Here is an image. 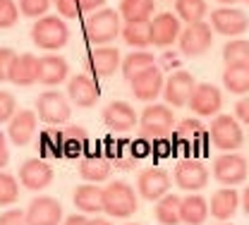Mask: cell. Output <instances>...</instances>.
<instances>
[{"label": "cell", "mask_w": 249, "mask_h": 225, "mask_svg": "<svg viewBox=\"0 0 249 225\" xmlns=\"http://www.w3.org/2000/svg\"><path fill=\"white\" fill-rule=\"evenodd\" d=\"M123 15L120 10L113 7H101L89 15L87 24H84V36L89 38V43L93 46H106L110 41H115L123 34Z\"/></svg>", "instance_id": "cell-1"}, {"label": "cell", "mask_w": 249, "mask_h": 225, "mask_svg": "<svg viewBox=\"0 0 249 225\" xmlns=\"http://www.w3.org/2000/svg\"><path fill=\"white\" fill-rule=\"evenodd\" d=\"M31 41L36 48L41 51H60L70 41V29L67 22L60 15H43L36 19V24L31 27Z\"/></svg>", "instance_id": "cell-2"}, {"label": "cell", "mask_w": 249, "mask_h": 225, "mask_svg": "<svg viewBox=\"0 0 249 225\" xmlns=\"http://www.w3.org/2000/svg\"><path fill=\"white\" fill-rule=\"evenodd\" d=\"M175 129V115L168 105L151 103L144 108L139 118V134L142 139H165Z\"/></svg>", "instance_id": "cell-3"}, {"label": "cell", "mask_w": 249, "mask_h": 225, "mask_svg": "<svg viewBox=\"0 0 249 225\" xmlns=\"http://www.w3.org/2000/svg\"><path fill=\"white\" fill-rule=\"evenodd\" d=\"M103 199H106L103 211L110 218H129L137 211V192L127 182H120V180L110 182L103 190Z\"/></svg>", "instance_id": "cell-4"}, {"label": "cell", "mask_w": 249, "mask_h": 225, "mask_svg": "<svg viewBox=\"0 0 249 225\" xmlns=\"http://www.w3.org/2000/svg\"><path fill=\"white\" fill-rule=\"evenodd\" d=\"M209 137L220 151H235L245 144V132L235 115H216L209 127Z\"/></svg>", "instance_id": "cell-5"}, {"label": "cell", "mask_w": 249, "mask_h": 225, "mask_svg": "<svg viewBox=\"0 0 249 225\" xmlns=\"http://www.w3.org/2000/svg\"><path fill=\"white\" fill-rule=\"evenodd\" d=\"M213 43V27L206 24L204 19L201 22H192L187 24L180 38H178V46H180V53L187 58H199L204 55Z\"/></svg>", "instance_id": "cell-6"}, {"label": "cell", "mask_w": 249, "mask_h": 225, "mask_svg": "<svg viewBox=\"0 0 249 225\" xmlns=\"http://www.w3.org/2000/svg\"><path fill=\"white\" fill-rule=\"evenodd\" d=\"M65 94L60 91H43L41 96L36 98V113L46 125H65L72 115V108L67 103Z\"/></svg>", "instance_id": "cell-7"}, {"label": "cell", "mask_w": 249, "mask_h": 225, "mask_svg": "<svg viewBox=\"0 0 249 225\" xmlns=\"http://www.w3.org/2000/svg\"><path fill=\"white\" fill-rule=\"evenodd\" d=\"M247 173H249V165L242 156L228 151L223 156H218L213 161V177L223 187H237L247 180Z\"/></svg>", "instance_id": "cell-8"}, {"label": "cell", "mask_w": 249, "mask_h": 225, "mask_svg": "<svg viewBox=\"0 0 249 225\" xmlns=\"http://www.w3.org/2000/svg\"><path fill=\"white\" fill-rule=\"evenodd\" d=\"M211 27H213V32L223 34V36L237 38L249 29V17L247 12H242L237 7H216L211 12Z\"/></svg>", "instance_id": "cell-9"}, {"label": "cell", "mask_w": 249, "mask_h": 225, "mask_svg": "<svg viewBox=\"0 0 249 225\" xmlns=\"http://www.w3.org/2000/svg\"><path fill=\"white\" fill-rule=\"evenodd\" d=\"M175 185L185 192H199L209 185V170L196 158H185L175 165Z\"/></svg>", "instance_id": "cell-10"}, {"label": "cell", "mask_w": 249, "mask_h": 225, "mask_svg": "<svg viewBox=\"0 0 249 225\" xmlns=\"http://www.w3.org/2000/svg\"><path fill=\"white\" fill-rule=\"evenodd\" d=\"M196 89V82L194 77L185 72V69H175L168 79H165V87H163V96H165V103L175 105V108H182V105H189V98Z\"/></svg>", "instance_id": "cell-11"}, {"label": "cell", "mask_w": 249, "mask_h": 225, "mask_svg": "<svg viewBox=\"0 0 249 225\" xmlns=\"http://www.w3.org/2000/svg\"><path fill=\"white\" fill-rule=\"evenodd\" d=\"M137 192L146 201H158L170 192V175L160 168H146L137 177Z\"/></svg>", "instance_id": "cell-12"}, {"label": "cell", "mask_w": 249, "mask_h": 225, "mask_svg": "<svg viewBox=\"0 0 249 225\" xmlns=\"http://www.w3.org/2000/svg\"><path fill=\"white\" fill-rule=\"evenodd\" d=\"M180 34H182V19L175 12H160L151 19V38L158 48L173 46L180 38Z\"/></svg>", "instance_id": "cell-13"}, {"label": "cell", "mask_w": 249, "mask_h": 225, "mask_svg": "<svg viewBox=\"0 0 249 225\" xmlns=\"http://www.w3.org/2000/svg\"><path fill=\"white\" fill-rule=\"evenodd\" d=\"M29 225H60L62 223V206L53 196H36L31 199L27 208Z\"/></svg>", "instance_id": "cell-14"}, {"label": "cell", "mask_w": 249, "mask_h": 225, "mask_svg": "<svg viewBox=\"0 0 249 225\" xmlns=\"http://www.w3.org/2000/svg\"><path fill=\"white\" fill-rule=\"evenodd\" d=\"M220 105H223V94L216 84H196L194 94L189 98V108L194 115H199V118L218 115Z\"/></svg>", "instance_id": "cell-15"}, {"label": "cell", "mask_w": 249, "mask_h": 225, "mask_svg": "<svg viewBox=\"0 0 249 225\" xmlns=\"http://www.w3.org/2000/svg\"><path fill=\"white\" fill-rule=\"evenodd\" d=\"M132 94L134 98H139V101H144V103H151L156 98L160 96V91H163V87H165V82H163V69L154 65V67H149L146 72H142V74H137L132 82Z\"/></svg>", "instance_id": "cell-16"}, {"label": "cell", "mask_w": 249, "mask_h": 225, "mask_svg": "<svg viewBox=\"0 0 249 225\" xmlns=\"http://www.w3.org/2000/svg\"><path fill=\"white\" fill-rule=\"evenodd\" d=\"M19 180L29 192H41L53 182V168L41 158H29L19 165Z\"/></svg>", "instance_id": "cell-17"}, {"label": "cell", "mask_w": 249, "mask_h": 225, "mask_svg": "<svg viewBox=\"0 0 249 225\" xmlns=\"http://www.w3.org/2000/svg\"><path fill=\"white\" fill-rule=\"evenodd\" d=\"M67 96L74 105L79 108H93L101 98V89L98 84L93 82L91 77L87 74H74L70 82H67Z\"/></svg>", "instance_id": "cell-18"}, {"label": "cell", "mask_w": 249, "mask_h": 225, "mask_svg": "<svg viewBox=\"0 0 249 225\" xmlns=\"http://www.w3.org/2000/svg\"><path fill=\"white\" fill-rule=\"evenodd\" d=\"M101 120L106 122V127H110L113 132H129L139 120H137V110L124 103V101H113L103 108Z\"/></svg>", "instance_id": "cell-19"}, {"label": "cell", "mask_w": 249, "mask_h": 225, "mask_svg": "<svg viewBox=\"0 0 249 225\" xmlns=\"http://www.w3.org/2000/svg\"><path fill=\"white\" fill-rule=\"evenodd\" d=\"M123 67V55L113 46H98L89 53V69L96 77H110Z\"/></svg>", "instance_id": "cell-20"}, {"label": "cell", "mask_w": 249, "mask_h": 225, "mask_svg": "<svg viewBox=\"0 0 249 225\" xmlns=\"http://www.w3.org/2000/svg\"><path fill=\"white\" fill-rule=\"evenodd\" d=\"M36 115L34 110H17L15 118L7 122V139L15 146H27L36 132Z\"/></svg>", "instance_id": "cell-21"}, {"label": "cell", "mask_w": 249, "mask_h": 225, "mask_svg": "<svg viewBox=\"0 0 249 225\" xmlns=\"http://www.w3.org/2000/svg\"><path fill=\"white\" fill-rule=\"evenodd\" d=\"M70 65L60 55H43L38 58V84L43 87H58L67 79Z\"/></svg>", "instance_id": "cell-22"}, {"label": "cell", "mask_w": 249, "mask_h": 225, "mask_svg": "<svg viewBox=\"0 0 249 225\" xmlns=\"http://www.w3.org/2000/svg\"><path fill=\"white\" fill-rule=\"evenodd\" d=\"M10 84L15 87H31L38 82V58L31 53H19L10 69Z\"/></svg>", "instance_id": "cell-23"}, {"label": "cell", "mask_w": 249, "mask_h": 225, "mask_svg": "<svg viewBox=\"0 0 249 225\" xmlns=\"http://www.w3.org/2000/svg\"><path fill=\"white\" fill-rule=\"evenodd\" d=\"M240 201H242V196L235 192V187H223V190H218V192L211 196V201H209L211 216H213L216 221H230V218L235 216V211L240 208Z\"/></svg>", "instance_id": "cell-24"}, {"label": "cell", "mask_w": 249, "mask_h": 225, "mask_svg": "<svg viewBox=\"0 0 249 225\" xmlns=\"http://www.w3.org/2000/svg\"><path fill=\"white\" fill-rule=\"evenodd\" d=\"M74 206L82 211V213H101L103 206H106V199H103V190L98 187V182H84L74 190Z\"/></svg>", "instance_id": "cell-25"}, {"label": "cell", "mask_w": 249, "mask_h": 225, "mask_svg": "<svg viewBox=\"0 0 249 225\" xmlns=\"http://www.w3.org/2000/svg\"><path fill=\"white\" fill-rule=\"evenodd\" d=\"M223 84L230 94H249V63H232L223 69Z\"/></svg>", "instance_id": "cell-26"}, {"label": "cell", "mask_w": 249, "mask_h": 225, "mask_svg": "<svg viewBox=\"0 0 249 225\" xmlns=\"http://www.w3.org/2000/svg\"><path fill=\"white\" fill-rule=\"evenodd\" d=\"M209 213H211V208H209L206 199L199 194H189L180 204V218L185 225H201L209 218Z\"/></svg>", "instance_id": "cell-27"}, {"label": "cell", "mask_w": 249, "mask_h": 225, "mask_svg": "<svg viewBox=\"0 0 249 225\" xmlns=\"http://www.w3.org/2000/svg\"><path fill=\"white\" fill-rule=\"evenodd\" d=\"M120 36H123L124 43L132 46L134 51H146V46H154L151 22H124Z\"/></svg>", "instance_id": "cell-28"}, {"label": "cell", "mask_w": 249, "mask_h": 225, "mask_svg": "<svg viewBox=\"0 0 249 225\" xmlns=\"http://www.w3.org/2000/svg\"><path fill=\"white\" fill-rule=\"evenodd\" d=\"M120 15L124 22H151L156 0H120Z\"/></svg>", "instance_id": "cell-29"}, {"label": "cell", "mask_w": 249, "mask_h": 225, "mask_svg": "<svg viewBox=\"0 0 249 225\" xmlns=\"http://www.w3.org/2000/svg\"><path fill=\"white\" fill-rule=\"evenodd\" d=\"M79 175L89 182H103L110 175V161L106 156H98V154L84 156L79 161Z\"/></svg>", "instance_id": "cell-30"}, {"label": "cell", "mask_w": 249, "mask_h": 225, "mask_svg": "<svg viewBox=\"0 0 249 225\" xmlns=\"http://www.w3.org/2000/svg\"><path fill=\"white\" fill-rule=\"evenodd\" d=\"M180 204H182V199L178 194H165L163 199H158V204H156V221L160 225L182 223V218H180Z\"/></svg>", "instance_id": "cell-31"}, {"label": "cell", "mask_w": 249, "mask_h": 225, "mask_svg": "<svg viewBox=\"0 0 249 225\" xmlns=\"http://www.w3.org/2000/svg\"><path fill=\"white\" fill-rule=\"evenodd\" d=\"M156 65V58L149 53V51H134V53H129V55H124L123 60V77L127 82H132L137 74H142V72H146L149 67H154Z\"/></svg>", "instance_id": "cell-32"}, {"label": "cell", "mask_w": 249, "mask_h": 225, "mask_svg": "<svg viewBox=\"0 0 249 225\" xmlns=\"http://www.w3.org/2000/svg\"><path fill=\"white\" fill-rule=\"evenodd\" d=\"M175 15L187 24L201 22L209 15V5L206 0H175Z\"/></svg>", "instance_id": "cell-33"}, {"label": "cell", "mask_w": 249, "mask_h": 225, "mask_svg": "<svg viewBox=\"0 0 249 225\" xmlns=\"http://www.w3.org/2000/svg\"><path fill=\"white\" fill-rule=\"evenodd\" d=\"M223 60L225 65L249 63V41L247 38H230L223 46Z\"/></svg>", "instance_id": "cell-34"}, {"label": "cell", "mask_w": 249, "mask_h": 225, "mask_svg": "<svg viewBox=\"0 0 249 225\" xmlns=\"http://www.w3.org/2000/svg\"><path fill=\"white\" fill-rule=\"evenodd\" d=\"M19 199V185L10 173H0V206H10Z\"/></svg>", "instance_id": "cell-35"}, {"label": "cell", "mask_w": 249, "mask_h": 225, "mask_svg": "<svg viewBox=\"0 0 249 225\" xmlns=\"http://www.w3.org/2000/svg\"><path fill=\"white\" fill-rule=\"evenodd\" d=\"M62 134H65V151H67L70 156H77L79 149H82L84 141H87V132L82 127H77V125H72V127L65 129Z\"/></svg>", "instance_id": "cell-36"}, {"label": "cell", "mask_w": 249, "mask_h": 225, "mask_svg": "<svg viewBox=\"0 0 249 225\" xmlns=\"http://www.w3.org/2000/svg\"><path fill=\"white\" fill-rule=\"evenodd\" d=\"M19 5L15 2V0H2L0 2V29H10V27H15L17 24V19H19Z\"/></svg>", "instance_id": "cell-37"}, {"label": "cell", "mask_w": 249, "mask_h": 225, "mask_svg": "<svg viewBox=\"0 0 249 225\" xmlns=\"http://www.w3.org/2000/svg\"><path fill=\"white\" fill-rule=\"evenodd\" d=\"M17 5H19V12H22L24 17L38 19V17H43V15L48 12L51 0H17Z\"/></svg>", "instance_id": "cell-38"}, {"label": "cell", "mask_w": 249, "mask_h": 225, "mask_svg": "<svg viewBox=\"0 0 249 225\" xmlns=\"http://www.w3.org/2000/svg\"><path fill=\"white\" fill-rule=\"evenodd\" d=\"M17 113V101L10 91L0 89V122H10Z\"/></svg>", "instance_id": "cell-39"}, {"label": "cell", "mask_w": 249, "mask_h": 225, "mask_svg": "<svg viewBox=\"0 0 249 225\" xmlns=\"http://www.w3.org/2000/svg\"><path fill=\"white\" fill-rule=\"evenodd\" d=\"M178 137L180 139H199V137H204V127H201L199 120L187 118V120H182L178 125Z\"/></svg>", "instance_id": "cell-40"}, {"label": "cell", "mask_w": 249, "mask_h": 225, "mask_svg": "<svg viewBox=\"0 0 249 225\" xmlns=\"http://www.w3.org/2000/svg\"><path fill=\"white\" fill-rule=\"evenodd\" d=\"M17 55L19 53H15L12 48L0 46V82H7L10 79V69H12V65L17 60Z\"/></svg>", "instance_id": "cell-41"}, {"label": "cell", "mask_w": 249, "mask_h": 225, "mask_svg": "<svg viewBox=\"0 0 249 225\" xmlns=\"http://www.w3.org/2000/svg\"><path fill=\"white\" fill-rule=\"evenodd\" d=\"M55 2V10L62 19H77L82 17V7H79V0H53Z\"/></svg>", "instance_id": "cell-42"}, {"label": "cell", "mask_w": 249, "mask_h": 225, "mask_svg": "<svg viewBox=\"0 0 249 225\" xmlns=\"http://www.w3.org/2000/svg\"><path fill=\"white\" fill-rule=\"evenodd\" d=\"M0 225H29V221H27V211H19V208L5 211V213L0 216Z\"/></svg>", "instance_id": "cell-43"}, {"label": "cell", "mask_w": 249, "mask_h": 225, "mask_svg": "<svg viewBox=\"0 0 249 225\" xmlns=\"http://www.w3.org/2000/svg\"><path fill=\"white\" fill-rule=\"evenodd\" d=\"M235 118H237L240 122L249 125V96L240 98V101L235 103Z\"/></svg>", "instance_id": "cell-44"}, {"label": "cell", "mask_w": 249, "mask_h": 225, "mask_svg": "<svg viewBox=\"0 0 249 225\" xmlns=\"http://www.w3.org/2000/svg\"><path fill=\"white\" fill-rule=\"evenodd\" d=\"M10 161V151H7V134L5 132H0V170L7 165Z\"/></svg>", "instance_id": "cell-45"}, {"label": "cell", "mask_w": 249, "mask_h": 225, "mask_svg": "<svg viewBox=\"0 0 249 225\" xmlns=\"http://www.w3.org/2000/svg\"><path fill=\"white\" fill-rule=\"evenodd\" d=\"M82 12H96L101 7H106V0H79Z\"/></svg>", "instance_id": "cell-46"}, {"label": "cell", "mask_w": 249, "mask_h": 225, "mask_svg": "<svg viewBox=\"0 0 249 225\" xmlns=\"http://www.w3.org/2000/svg\"><path fill=\"white\" fill-rule=\"evenodd\" d=\"M160 63H163V69H175V67L180 65V58H178L175 53L165 51V53H163V58H160Z\"/></svg>", "instance_id": "cell-47"}, {"label": "cell", "mask_w": 249, "mask_h": 225, "mask_svg": "<svg viewBox=\"0 0 249 225\" xmlns=\"http://www.w3.org/2000/svg\"><path fill=\"white\" fill-rule=\"evenodd\" d=\"M62 225H89V221H87L84 216H79V213H77V216L65 218V223H62Z\"/></svg>", "instance_id": "cell-48"}, {"label": "cell", "mask_w": 249, "mask_h": 225, "mask_svg": "<svg viewBox=\"0 0 249 225\" xmlns=\"http://www.w3.org/2000/svg\"><path fill=\"white\" fill-rule=\"evenodd\" d=\"M242 208H245V213L249 216V187L245 190V194H242Z\"/></svg>", "instance_id": "cell-49"}, {"label": "cell", "mask_w": 249, "mask_h": 225, "mask_svg": "<svg viewBox=\"0 0 249 225\" xmlns=\"http://www.w3.org/2000/svg\"><path fill=\"white\" fill-rule=\"evenodd\" d=\"M89 225H110V221H106V218H91Z\"/></svg>", "instance_id": "cell-50"}, {"label": "cell", "mask_w": 249, "mask_h": 225, "mask_svg": "<svg viewBox=\"0 0 249 225\" xmlns=\"http://www.w3.org/2000/svg\"><path fill=\"white\" fill-rule=\"evenodd\" d=\"M218 2H223V5H235L237 0H218Z\"/></svg>", "instance_id": "cell-51"}, {"label": "cell", "mask_w": 249, "mask_h": 225, "mask_svg": "<svg viewBox=\"0 0 249 225\" xmlns=\"http://www.w3.org/2000/svg\"><path fill=\"white\" fill-rule=\"evenodd\" d=\"M218 225H232V223H228V221H220V223H218Z\"/></svg>", "instance_id": "cell-52"}, {"label": "cell", "mask_w": 249, "mask_h": 225, "mask_svg": "<svg viewBox=\"0 0 249 225\" xmlns=\"http://www.w3.org/2000/svg\"><path fill=\"white\" fill-rule=\"evenodd\" d=\"M127 225H137V223H127Z\"/></svg>", "instance_id": "cell-53"}, {"label": "cell", "mask_w": 249, "mask_h": 225, "mask_svg": "<svg viewBox=\"0 0 249 225\" xmlns=\"http://www.w3.org/2000/svg\"><path fill=\"white\" fill-rule=\"evenodd\" d=\"M245 2H247V5H249V0H245Z\"/></svg>", "instance_id": "cell-54"}, {"label": "cell", "mask_w": 249, "mask_h": 225, "mask_svg": "<svg viewBox=\"0 0 249 225\" xmlns=\"http://www.w3.org/2000/svg\"><path fill=\"white\" fill-rule=\"evenodd\" d=\"M0 2H2V0H0Z\"/></svg>", "instance_id": "cell-55"}]
</instances>
